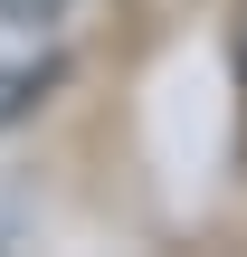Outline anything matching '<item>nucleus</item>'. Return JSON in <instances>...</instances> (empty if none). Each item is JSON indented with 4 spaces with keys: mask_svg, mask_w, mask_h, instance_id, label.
I'll return each instance as SVG.
<instances>
[{
    "mask_svg": "<svg viewBox=\"0 0 247 257\" xmlns=\"http://www.w3.org/2000/svg\"><path fill=\"white\" fill-rule=\"evenodd\" d=\"M38 95H48V67H0V124H19Z\"/></svg>",
    "mask_w": 247,
    "mask_h": 257,
    "instance_id": "1",
    "label": "nucleus"
},
{
    "mask_svg": "<svg viewBox=\"0 0 247 257\" xmlns=\"http://www.w3.org/2000/svg\"><path fill=\"white\" fill-rule=\"evenodd\" d=\"M67 0H0V29H57Z\"/></svg>",
    "mask_w": 247,
    "mask_h": 257,
    "instance_id": "2",
    "label": "nucleus"
}]
</instances>
